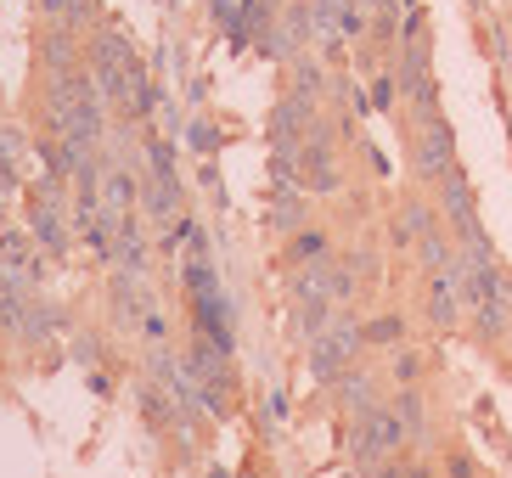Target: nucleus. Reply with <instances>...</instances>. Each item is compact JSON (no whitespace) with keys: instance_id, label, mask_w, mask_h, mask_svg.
Returning <instances> with one entry per match:
<instances>
[{"instance_id":"nucleus-1","label":"nucleus","mask_w":512,"mask_h":478,"mask_svg":"<svg viewBox=\"0 0 512 478\" xmlns=\"http://www.w3.org/2000/svg\"><path fill=\"white\" fill-rule=\"evenodd\" d=\"M406 422H400V411L394 405H377V411H366L361 422H355V434H349V450H355V462L361 467H383V456H394V450L406 445Z\"/></svg>"},{"instance_id":"nucleus-2","label":"nucleus","mask_w":512,"mask_h":478,"mask_svg":"<svg viewBox=\"0 0 512 478\" xmlns=\"http://www.w3.org/2000/svg\"><path fill=\"white\" fill-rule=\"evenodd\" d=\"M130 62H136V45L124 40L119 29H96L91 34V74L102 102H119L124 107V79H130Z\"/></svg>"},{"instance_id":"nucleus-3","label":"nucleus","mask_w":512,"mask_h":478,"mask_svg":"<svg viewBox=\"0 0 512 478\" xmlns=\"http://www.w3.org/2000/svg\"><path fill=\"white\" fill-rule=\"evenodd\" d=\"M361 344H366V327L361 321H349V315H338L316 344H310V372H316V383H338V377L349 372V360H355Z\"/></svg>"},{"instance_id":"nucleus-4","label":"nucleus","mask_w":512,"mask_h":478,"mask_svg":"<svg viewBox=\"0 0 512 478\" xmlns=\"http://www.w3.org/2000/svg\"><path fill=\"white\" fill-rule=\"evenodd\" d=\"M439 209H445L451 231L467 242V248L490 242V237H484V225H479V214H473V192H467V175H462V169H451V175L439 180Z\"/></svg>"},{"instance_id":"nucleus-5","label":"nucleus","mask_w":512,"mask_h":478,"mask_svg":"<svg viewBox=\"0 0 512 478\" xmlns=\"http://www.w3.org/2000/svg\"><path fill=\"white\" fill-rule=\"evenodd\" d=\"M29 231H34V242H40V248H46L51 259L68 254V220H62V197H57V192H46V186H34Z\"/></svg>"},{"instance_id":"nucleus-6","label":"nucleus","mask_w":512,"mask_h":478,"mask_svg":"<svg viewBox=\"0 0 512 478\" xmlns=\"http://www.w3.org/2000/svg\"><path fill=\"white\" fill-rule=\"evenodd\" d=\"M456 169V141H451V124L445 119H428L417 135V175L422 180H445Z\"/></svg>"},{"instance_id":"nucleus-7","label":"nucleus","mask_w":512,"mask_h":478,"mask_svg":"<svg viewBox=\"0 0 512 478\" xmlns=\"http://www.w3.org/2000/svg\"><path fill=\"white\" fill-rule=\"evenodd\" d=\"M310 119H316V102H304V96H293V90H287L282 102L271 107V147L299 152L304 135H310Z\"/></svg>"},{"instance_id":"nucleus-8","label":"nucleus","mask_w":512,"mask_h":478,"mask_svg":"<svg viewBox=\"0 0 512 478\" xmlns=\"http://www.w3.org/2000/svg\"><path fill=\"white\" fill-rule=\"evenodd\" d=\"M344 186V169H338V158H332V147H321V141H304L299 147V192L310 197H327Z\"/></svg>"},{"instance_id":"nucleus-9","label":"nucleus","mask_w":512,"mask_h":478,"mask_svg":"<svg viewBox=\"0 0 512 478\" xmlns=\"http://www.w3.org/2000/svg\"><path fill=\"white\" fill-rule=\"evenodd\" d=\"M462 265H445V270H434L428 276V315H434V327H456L462 321Z\"/></svg>"},{"instance_id":"nucleus-10","label":"nucleus","mask_w":512,"mask_h":478,"mask_svg":"<svg viewBox=\"0 0 512 478\" xmlns=\"http://www.w3.org/2000/svg\"><path fill=\"white\" fill-rule=\"evenodd\" d=\"M113 315H119V327H141L152 315V293L141 276H113Z\"/></svg>"},{"instance_id":"nucleus-11","label":"nucleus","mask_w":512,"mask_h":478,"mask_svg":"<svg viewBox=\"0 0 512 478\" xmlns=\"http://www.w3.org/2000/svg\"><path fill=\"white\" fill-rule=\"evenodd\" d=\"M265 225L282 231V237H299V231H304V192H299V186H276L271 209H265Z\"/></svg>"},{"instance_id":"nucleus-12","label":"nucleus","mask_w":512,"mask_h":478,"mask_svg":"<svg viewBox=\"0 0 512 478\" xmlns=\"http://www.w3.org/2000/svg\"><path fill=\"white\" fill-rule=\"evenodd\" d=\"M0 276H17V282H40V254L29 248V237H0Z\"/></svg>"},{"instance_id":"nucleus-13","label":"nucleus","mask_w":512,"mask_h":478,"mask_svg":"<svg viewBox=\"0 0 512 478\" xmlns=\"http://www.w3.org/2000/svg\"><path fill=\"white\" fill-rule=\"evenodd\" d=\"M40 17H46L51 29L85 34L96 23V0H40Z\"/></svg>"},{"instance_id":"nucleus-14","label":"nucleus","mask_w":512,"mask_h":478,"mask_svg":"<svg viewBox=\"0 0 512 478\" xmlns=\"http://www.w3.org/2000/svg\"><path fill=\"white\" fill-rule=\"evenodd\" d=\"M327 259H332V242H327V231H310V225H304L299 237H287V265H293V270L327 265Z\"/></svg>"},{"instance_id":"nucleus-15","label":"nucleus","mask_w":512,"mask_h":478,"mask_svg":"<svg viewBox=\"0 0 512 478\" xmlns=\"http://www.w3.org/2000/svg\"><path fill=\"white\" fill-rule=\"evenodd\" d=\"M40 57H46V74H68V68H79V34L46 29V40H40Z\"/></svg>"},{"instance_id":"nucleus-16","label":"nucleus","mask_w":512,"mask_h":478,"mask_svg":"<svg viewBox=\"0 0 512 478\" xmlns=\"http://www.w3.org/2000/svg\"><path fill=\"white\" fill-rule=\"evenodd\" d=\"M147 220L158 225L181 220V180H147Z\"/></svg>"},{"instance_id":"nucleus-17","label":"nucleus","mask_w":512,"mask_h":478,"mask_svg":"<svg viewBox=\"0 0 512 478\" xmlns=\"http://www.w3.org/2000/svg\"><path fill=\"white\" fill-rule=\"evenodd\" d=\"M338 400H344V411H349V417H366V411H377V405H383V400H377V383H372V377H355V372H344V377H338Z\"/></svg>"},{"instance_id":"nucleus-18","label":"nucleus","mask_w":512,"mask_h":478,"mask_svg":"<svg viewBox=\"0 0 512 478\" xmlns=\"http://www.w3.org/2000/svg\"><path fill=\"white\" fill-rule=\"evenodd\" d=\"M124 107L136 113V119H147L152 107H158V96H152V68L147 62H130V79H124Z\"/></svg>"},{"instance_id":"nucleus-19","label":"nucleus","mask_w":512,"mask_h":478,"mask_svg":"<svg viewBox=\"0 0 512 478\" xmlns=\"http://www.w3.org/2000/svg\"><path fill=\"white\" fill-rule=\"evenodd\" d=\"M422 237H434V209H428V203H406L400 220H394V242L411 248V242H422Z\"/></svg>"},{"instance_id":"nucleus-20","label":"nucleus","mask_w":512,"mask_h":478,"mask_svg":"<svg viewBox=\"0 0 512 478\" xmlns=\"http://www.w3.org/2000/svg\"><path fill=\"white\" fill-rule=\"evenodd\" d=\"M507 321H512V299H507V287H501L496 299L473 304V327H479V338H501V332H507Z\"/></svg>"},{"instance_id":"nucleus-21","label":"nucleus","mask_w":512,"mask_h":478,"mask_svg":"<svg viewBox=\"0 0 512 478\" xmlns=\"http://www.w3.org/2000/svg\"><path fill=\"white\" fill-rule=\"evenodd\" d=\"M394 411H400V422H406L411 439H428V405H422V389H417V383L394 394Z\"/></svg>"},{"instance_id":"nucleus-22","label":"nucleus","mask_w":512,"mask_h":478,"mask_svg":"<svg viewBox=\"0 0 512 478\" xmlns=\"http://www.w3.org/2000/svg\"><path fill=\"white\" fill-rule=\"evenodd\" d=\"M147 164H152L147 180H181V169H175V141L169 135H152L147 141Z\"/></svg>"},{"instance_id":"nucleus-23","label":"nucleus","mask_w":512,"mask_h":478,"mask_svg":"<svg viewBox=\"0 0 512 478\" xmlns=\"http://www.w3.org/2000/svg\"><path fill=\"white\" fill-rule=\"evenodd\" d=\"M332 327V310H327V299H299V332L316 344L321 332Z\"/></svg>"},{"instance_id":"nucleus-24","label":"nucleus","mask_w":512,"mask_h":478,"mask_svg":"<svg viewBox=\"0 0 512 478\" xmlns=\"http://www.w3.org/2000/svg\"><path fill=\"white\" fill-rule=\"evenodd\" d=\"M400 338H406V321H400V315H377V321H366V344L394 349Z\"/></svg>"},{"instance_id":"nucleus-25","label":"nucleus","mask_w":512,"mask_h":478,"mask_svg":"<svg viewBox=\"0 0 512 478\" xmlns=\"http://www.w3.org/2000/svg\"><path fill=\"white\" fill-rule=\"evenodd\" d=\"M321 62H293V96H304V102H316L321 96Z\"/></svg>"},{"instance_id":"nucleus-26","label":"nucleus","mask_w":512,"mask_h":478,"mask_svg":"<svg viewBox=\"0 0 512 478\" xmlns=\"http://www.w3.org/2000/svg\"><path fill=\"white\" fill-rule=\"evenodd\" d=\"M417 377H422V355H417V349H400V355H394V383H400V389H411Z\"/></svg>"},{"instance_id":"nucleus-27","label":"nucleus","mask_w":512,"mask_h":478,"mask_svg":"<svg viewBox=\"0 0 512 478\" xmlns=\"http://www.w3.org/2000/svg\"><path fill=\"white\" fill-rule=\"evenodd\" d=\"M186 141H192V147L203 152V158H209V152L220 147V130H214L209 119H192V124H186Z\"/></svg>"},{"instance_id":"nucleus-28","label":"nucleus","mask_w":512,"mask_h":478,"mask_svg":"<svg viewBox=\"0 0 512 478\" xmlns=\"http://www.w3.org/2000/svg\"><path fill=\"white\" fill-rule=\"evenodd\" d=\"M0 164H23V130L17 124H0Z\"/></svg>"},{"instance_id":"nucleus-29","label":"nucleus","mask_w":512,"mask_h":478,"mask_svg":"<svg viewBox=\"0 0 512 478\" xmlns=\"http://www.w3.org/2000/svg\"><path fill=\"white\" fill-rule=\"evenodd\" d=\"M394 96H400V79H394V74H377V79H372V107H383V113H389Z\"/></svg>"},{"instance_id":"nucleus-30","label":"nucleus","mask_w":512,"mask_h":478,"mask_svg":"<svg viewBox=\"0 0 512 478\" xmlns=\"http://www.w3.org/2000/svg\"><path fill=\"white\" fill-rule=\"evenodd\" d=\"M192 242H197V220H192V214H181V220L169 225V248L181 254V248H192Z\"/></svg>"},{"instance_id":"nucleus-31","label":"nucleus","mask_w":512,"mask_h":478,"mask_svg":"<svg viewBox=\"0 0 512 478\" xmlns=\"http://www.w3.org/2000/svg\"><path fill=\"white\" fill-rule=\"evenodd\" d=\"M141 332H147V344H152V349H164V344H169V321H164L158 310H152L147 321H141Z\"/></svg>"},{"instance_id":"nucleus-32","label":"nucleus","mask_w":512,"mask_h":478,"mask_svg":"<svg viewBox=\"0 0 512 478\" xmlns=\"http://www.w3.org/2000/svg\"><path fill=\"white\" fill-rule=\"evenodd\" d=\"M344 265L355 270V276H372V270H377V259L366 254V248H355V254H344Z\"/></svg>"},{"instance_id":"nucleus-33","label":"nucleus","mask_w":512,"mask_h":478,"mask_svg":"<svg viewBox=\"0 0 512 478\" xmlns=\"http://www.w3.org/2000/svg\"><path fill=\"white\" fill-rule=\"evenodd\" d=\"M372 478H434L428 467H377Z\"/></svg>"},{"instance_id":"nucleus-34","label":"nucleus","mask_w":512,"mask_h":478,"mask_svg":"<svg viewBox=\"0 0 512 478\" xmlns=\"http://www.w3.org/2000/svg\"><path fill=\"white\" fill-rule=\"evenodd\" d=\"M74 355L85 360V366H96V360H102V344H96V338H79V344H74Z\"/></svg>"},{"instance_id":"nucleus-35","label":"nucleus","mask_w":512,"mask_h":478,"mask_svg":"<svg viewBox=\"0 0 512 478\" xmlns=\"http://www.w3.org/2000/svg\"><path fill=\"white\" fill-rule=\"evenodd\" d=\"M265 417L287 422V394H271V400H265Z\"/></svg>"},{"instance_id":"nucleus-36","label":"nucleus","mask_w":512,"mask_h":478,"mask_svg":"<svg viewBox=\"0 0 512 478\" xmlns=\"http://www.w3.org/2000/svg\"><path fill=\"white\" fill-rule=\"evenodd\" d=\"M445 478H473V462H467V456H451V467H445Z\"/></svg>"},{"instance_id":"nucleus-37","label":"nucleus","mask_w":512,"mask_h":478,"mask_svg":"<svg viewBox=\"0 0 512 478\" xmlns=\"http://www.w3.org/2000/svg\"><path fill=\"white\" fill-rule=\"evenodd\" d=\"M209 478H237V473H226V467H214V473Z\"/></svg>"},{"instance_id":"nucleus-38","label":"nucleus","mask_w":512,"mask_h":478,"mask_svg":"<svg viewBox=\"0 0 512 478\" xmlns=\"http://www.w3.org/2000/svg\"><path fill=\"white\" fill-rule=\"evenodd\" d=\"M164 6H175V0H164Z\"/></svg>"},{"instance_id":"nucleus-39","label":"nucleus","mask_w":512,"mask_h":478,"mask_svg":"<svg viewBox=\"0 0 512 478\" xmlns=\"http://www.w3.org/2000/svg\"><path fill=\"white\" fill-rule=\"evenodd\" d=\"M507 293H512V282H507Z\"/></svg>"},{"instance_id":"nucleus-40","label":"nucleus","mask_w":512,"mask_h":478,"mask_svg":"<svg viewBox=\"0 0 512 478\" xmlns=\"http://www.w3.org/2000/svg\"><path fill=\"white\" fill-rule=\"evenodd\" d=\"M507 349H512V344H507Z\"/></svg>"}]
</instances>
